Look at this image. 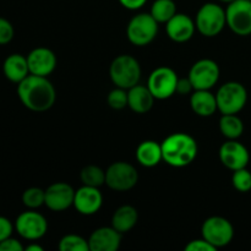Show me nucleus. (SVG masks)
Segmentation results:
<instances>
[{
    "label": "nucleus",
    "mask_w": 251,
    "mask_h": 251,
    "mask_svg": "<svg viewBox=\"0 0 251 251\" xmlns=\"http://www.w3.org/2000/svg\"><path fill=\"white\" fill-rule=\"evenodd\" d=\"M195 29V21L186 14L176 12L166 24L167 34L172 41L176 43H184L193 38Z\"/></svg>",
    "instance_id": "17"
},
{
    "label": "nucleus",
    "mask_w": 251,
    "mask_h": 251,
    "mask_svg": "<svg viewBox=\"0 0 251 251\" xmlns=\"http://www.w3.org/2000/svg\"><path fill=\"white\" fill-rule=\"evenodd\" d=\"M25 250L27 251H43V248L38 244H29Z\"/></svg>",
    "instance_id": "37"
},
{
    "label": "nucleus",
    "mask_w": 251,
    "mask_h": 251,
    "mask_svg": "<svg viewBox=\"0 0 251 251\" xmlns=\"http://www.w3.org/2000/svg\"><path fill=\"white\" fill-rule=\"evenodd\" d=\"M220 75V66L215 60L201 59L191 66L188 77L193 83L194 90H211L218 82Z\"/></svg>",
    "instance_id": "11"
},
{
    "label": "nucleus",
    "mask_w": 251,
    "mask_h": 251,
    "mask_svg": "<svg viewBox=\"0 0 251 251\" xmlns=\"http://www.w3.org/2000/svg\"><path fill=\"white\" fill-rule=\"evenodd\" d=\"M220 131L227 140H238L244 132V123L237 114H222Z\"/></svg>",
    "instance_id": "24"
},
{
    "label": "nucleus",
    "mask_w": 251,
    "mask_h": 251,
    "mask_svg": "<svg viewBox=\"0 0 251 251\" xmlns=\"http://www.w3.org/2000/svg\"><path fill=\"white\" fill-rule=\"evenodd\" d=\"M220 161L230 171L247 168L250 161V153L247 147L238 140H228L220 149Z\"/></svg>",
    "instance_id": "13"
},
{
    "label": "nucleus",
    "mask_w": 251,
    "mask_h": 251,
    "mask_svg": "<svg viewBox=\"0 0 251 251\" xmlns=\"http://www.w3.org/2000/svg\"><path fill=\"white\" fill-rule=\"evenodd\" d=\"M201 235L216 249H220L230 244L234 238V227L227 218L212 216L202 223Z\"/></svg>",
    "instance_id": "7"
},
{
    "label": "nucleus",
    "mask_w": 251,
    "mask_h": 251,
    "mask_svg": "<svg viewBox=\"0 0 251 251\" xmlns=\"http://www.w3.org/2000/svg\"><path fill=\"white\" fill-rule=\"evenodd\" d=\"M220 1H222V2H227V4H229V2L234 1V0H220Z\"/></svg>",
    "instance_id": "38"
},
{
    "label": "nucleus",
    "mask_w": 251,
    "mask_h": 251,
    "mask_svg": "<svg viewBox=\"0 0 251 251\" xmlns=\"http://www.w3.org/2000/svg\"><path fill=\"white\" fill-rule=\"evenodd\" d=\"M163 161L174 168H183L195 161L198 156V142L186 132H174L162 142Z\"/></svg>",
    "instance_id": "2"
},
{
    "label": "nucleus",
    "mask_w": 251,
    "mask_h": 251,
    "mask_svg": "<svg viewBox=\"0 0 251 251\" xmlns=\"http://www.w3.org/2000/svg\"><path fill=\"white\" fill-rule=\"evenodd\" d=\"M80 178L83 185L100 188L105 184V172L100 167L90 164L81 171Z\"/></svg>",
    "instance_id": "26"
},
{
    "label": "nucleus",
    "mask_w": 251,
    "mask_h": 251,
    "mask_svg": "<svg viewBox=\"0 0 251 251\" xmlns=\"http://www.w3.org/2000/svg\"><path fill=\"white\" fill-rule=\"evenodd\" d=\"M227 26L238 36L251 34V0H234L226 9Z\"/></svg>",
    "instance_id": "10"
},
{
    "label": "nucleus",
    "mask_w": 251,
    "mask_h": 251,
    "mask_svg": "<svg viewBox=\"0 0 251 251\" xmlns=\"http://www.w3.org/2000/svg\"><path fill=\"white\" fill-rule=\"evenodd\" d=\"M24 249V245L19 240L11 237L0 243V251H22Z\"/></svg>",
    "instance_id": "34"
},
{
    "label": "nucleus",
    "mask_w": 251,
    "mask_h": 251,
    "mask_svg": "<svg viewBox=\"0 0 251 251\" xmlns=\"http://www.w3.org/2000/svg\"><path fill=\"white\" fill-rule=\"evenodd\" d=\"M156 98L151 93L147 86L140 83L127 90V107L137 114H145L153 107Z\"/></svg>",
    "instance_id": "19"
},
{
    "label": "nucleus",
    "mask_w": 251,
    "mask_h": 251,
    "mask_svg": "<svg viewBox=\"0 0 251 251\" xmlns=\"http://www.w3.org/2000/svg\"><path fill=\"white\" fill-rule=\"evenodd\" d=\"M232 184L239 193H248L251 190V172L247 168L233 172Z\"/></svg>",
    "instance_id": "29"
},
{
    "label": "nucleus",
    "mask_w": 251,
    "mask_h": 251,
    "mask_svg": "<svg viewBox=\"0 0 251 251\" xmlns=\"http://www.w3.org/2000/svg\"><path fill=\"white\" fill-rule=\"evenodd\" d=\"M61 251H90L88 240L77 234L64 235L58 245Z\"/></svg>",
    "instance_id": "27"
},
{
    "label": "nucleus",
    "mask_w": 251,
    "mask_h": 251,
    "mask_svg": "<svg viewBox=\"0 0 251 251\" xmlns=\"http://www.w3.org/2000/svg\"><path fill=\"white\" fill-rule=\"evenodd\" d=\"M22 202L28 210H36L46 202V190L41 188H28L22 194Z\"/></svg>",
    "instance_id": "28"
},
{
    "label": "nucleus",
    "mask_w": 251,
    "mask_h": 251,
    "mask_svg": "<svg viewBox=\"0 0 251 251\" xmlns=\"http://www.w3.org/2000/svg\"><path fill=\"white\" fill-rule=\"evenodd\" d=\"M186 251H216L215 247L212 244L207 242L206 239L201 238V239H195V240H191L186 244L185 247Z\"/></svg>",
    "instance_id": "32"
},
{
    "label": "nucleus",
    "mask_w": 251,
    "mask_h": 251,
    "mask_svg": "<svg viewBox=\"0 0 251 251\" xmlns=\"http://www.w3.org/2000/svg\"><path fill=\"white\" fill-rule=\"evenodd\" d=\"M139 181V172L127 162H114L105 171V184L112 190H131Z\"/></svg>",
    "instance_id": "9"
},
{
    "label": "nucleus",
    "mask_w": 251,
    "mask_h": 251,
    "mask_svg": "<svg viewBox=\"0 0 251 251\" xmlns=\"http://www.w3.org/2000/svg\"><path fill=\"white\" fill-rule=\"evenodd\" d=\"M150 14L158 24H167L176 14V5L173 0H156Z\"/></svg>",
    "instance_id": "25"
},
{
    "label": "nucleus",
    "mask_w": 251,
    "mask_h": 251,
    "mask_svg": "<svg viewBox=\"0 0 251 251\" xmlns=\"http://www.w3.org/2000/svg\"><path fill=\"white\" fill-rule=\"evenodd\" d=\"M190 107L199 117H211L218 110L216 95L210 90H195L190 96Z\"/></svg>",
    "instance_id": "20"
},
{
    "label": "nucleus",
    "mask_w": 251,
    "mask_h": 251,
    "mask_svg": "<svg viewBox=\"0 0 251 251\" xmlns=\"http://www.w3.org/2000/svg\"><path fill=\"white\" fill-rule=\"evenodd\" d=\"M178 80V75L173 69L159 66L150 74L146 86L156 100H163L176 95Z\"/></svg>",
    "instance_id": "8"
},
{
    "label": "nucleus",
    "mask_w": 251,
    "mask_h": 251,
    "mask_svg": "<svg viewBox=\"0 0 251 251\" xmlns=\"http://www.w3.org/2000/svg\"><path fill=\"white\" fill-rule=\"evenodd\" d=\"M194 86L191 83L190 78H179L178 80V85H176V95H189V93H193Z\"/></svg>",
    "instance_id": "35"
},
{
    "label": "nucleus",
    "mask_w": 251,
    "mask_h": 251,
    "mask_svg": "<svg viewBox=\"0 0 251 251\" xmlns=\"http://www.w3.org/2000/svg\"><path fill=\"white\" fill-rule=\"evenodd\" d=\"M136 159L142 167L153 168L159 162L163 161L162 145L153 140L142 141L136 149Z\"/></svg>",
    "instance_id": "22"
},
{
    "label": "nucleus",
    "mask_w": 251,
    "mask_h": 251,
    "mask_svg": "<svg viewBox=\"0 0 251 251\" xmlns=\"http://www.w3.org/2000/svg\"><path fill=\"white\" fill-rule=\"evenodd\" d=\"M15 29L11 22L4 17H0V46L10 43L14 38Z\"/></svg>",
    "instance_id": "31"
},
{
    "label": "nucleus",
    "mask_w": 251,
    "mask_h": 251,
    "mask_svg": "<svg viewBox=\"0 0 251 251\" xmlns=\"http://www.w3.org/2000/svg\"><path fill=\"white\" fill-rule=\"evenodd\" d=\"M120 4L127 10H139L147 2V0H119Z\"/></svg>",
    "instance_id": "36"
},
{
    "label": "nucleus",
    "mask_w": 251,
    "mask_h": 251,
    "mask_svg": "<svg viewBox=\"0 0 251 251\" xmlns=\"http://www.w3.org/2000/svg\"><path fill=\"white\" fill-rule=\"evenodd\" d=\"M196 29L205 37H216L227 26L226 10L216 2H206L195 17Z\"/></svg>",
    "instance_id": "4"
},
{
    "label": "nucleus",
    "mask_w": 251,
    "mask_h": 251,
    "mask_svg": "<svg viewBox=\"0 0 251 251\" xmlns=\"http://www.w3.org/2000/svg\"><path fill=\"white\" fill-rule=\"evenodd\" d=\"M122 244V233L113 227H100L88 238L90 251H117Z\"/></svg>",
    "instance_id": "18"
},
{
    "label": "nucleus",
    "mask_w": 251,
    "mask_h": 251,
    "mask_svg": "<svg viewBox=\"0 0 251 251\" xmlns=\"http://www.w3.org/2000/svg\"><path fill=\"white\" fill-rule=\"evenodd\" d=\"M109 76L115 87L129 90L140 82L141 66L132 55L122 54L110 64Z\"/></svg>",
    "instance_id": "3"
},
{
    "label": "nucleus",
    "mask_w": 251,
    "mask_h": 251,
    "mask_svg": "<svg viewBox=\"0 0 251 251\" xmlns=\"http://www.w3.org/2000/svg\"><path fill=\"white\" fill-rule=\"evenodd\" d=\"M158 22L152 15L142 12L137 14L129 21L126 27V36L130 43L136 47L149 46L158 33Z\"/></svg>",
    "instance_id": "6"
},
{
    "label": "nucleus",
    "mask_w": 251,
    "mask_h": 251,
    "mask_svg": "<svg viewBox=\"0 0 251 251\" xmlns=\"http://www.w3.org/2000/svg\"><path fill=\"white\" fill-rule=\"evenodd\" d=\"M218 110L222 114H238L248 102V91L244 85L229 81L221 86L216 92Z\"/></svg>",
    "instance_id": "5"
},
{
    "label": "nucleus",
    "mask_w": 251,
    "mask_h": 251,
    "mask_svg": "<svg viewBox=\"0 0 251 251\" xmlns=\"http://www.w3.org/2000/svg\"><path fill=\"white\" fill-rule=\"evenodd\" d=\"M12 232H14V226H12L11 221L0 216V243L11 237Z\"/></svg>",
    "instance_id": "33"
},
{
    "label": "nucleus",
    "mask_w": 251,
    "mask_h": 251,
    "mask_svg": "<svg viewBox=\"0 0 251 251\" xmlns=\"http://www.w3.org/2000/svg\"><path fill=\"white\" fill-rule=\"evenodd\" d=\"M75 190L68 183H54L46 189V202L44 205L51 211L61 212L74 206Z\"/></svg>",
    "instance_id": "14"
},
{
    "label": "nucleus",
    "mask_w": 251,
    "mask_h": 251,
    "mask_svg": "<svg viewBox=\"0 0 251 251\" xmlns=\"http://www.w3.org/2000/svg\"><path fill=\"white\" fill-rule=\"evenodd\" d=\"M17 95L22 104L32 112L50 109L56 98L55 88L48 77L32 74L17 83Z\"/></svg>",
    "instance_id": "1"
},
{
    "label": "nucleus",
    "mask_w": 251,
    "mask_h": 251,
    "mask_svg": "<svg viewBox=\"0 0 251 251\" xmlns=\"http://www.w3.org/2000/svg\"><path fill=\"white\" fill-rule=\"evenodd\" d=\"M15 229L26 240H38L46 235L48 222L46 217L34 210L22 212L15 222Z\"/></svg>",
    "instance_id": "12"
},
{
    "label": "nucleus",
    "mask_w": 251,
    "mask_h": 251,
    "mask_svg": "<svg viewBox=\"0 0 251 251\" xmlns=\"http://www.w3.org/2000/svg\"><path fill=\"white\" fill-rule=\"evenodd\" d=\"M139 221L137 210L131 205H123L115 210L112 216V227L124 234L130 232Z\"/></svg>",
    "instance_id": "23"
},
{
    "label": "nucleus",
    "mask_w": 251,
    "mask_h": 251,
    "mask_svg": "<svg viewBox=\"0 0 251 251\" xmlns=\"http://www.w3.org/2000/svg\"><path fill=\"white\" fill-rule=\"evenodd\" d=\"M103 203V195L100 188L82 185L75 191L74 207L83 216L96 215L100 210Z\"/></svg>",
    "instance_id": "15"
},
{
    "label": "nucleus",
    "mask_w": 251,
    "mask_h": 251,
    "mask_svg": "<svg viewBox=\"0 0 251 251\" xmlns=\"http://www.w3.org/2000/svg\"><path fill=\"white\" fill-rule=\"evenodd\" d=\"M29 74L48 77L56 68V56L53 50L46 47H38L27 55Z\"/></svg>",
    "instance_id": "16"
},
{
    "label": "nucleus",
    "mask_w": 251,
    "mask_h": 251,
    "mask_svg": "<svg viewBox=\"0 0 251 251\" xmlns=\"http://www.w3.org/2000/svg\"><path fill=\"white\" fill-rule=\"evenodd\" d=\"M2 71L7 80L15 83H20L29 75L27 56L17 53L11 54L5 59L4 64H2Z\"/></svg>",
    "instance_id": "21"
},
{
    "label": "nucleus",
    "mask_w": 251,
    "mask_h": 251,
    "mask_svg": "<svg viewBox=\"0 0 251 251\" xmlns=\"http://www.w3.org/2000/svg\"><path fill=\"white\" fill-rule=\"evenodd\" d=\"M107 103L112 109L122 110L127 107V90L115 87L107 96Z\"/></svg>",
    "instance_id": "30"
}]
</instances>
